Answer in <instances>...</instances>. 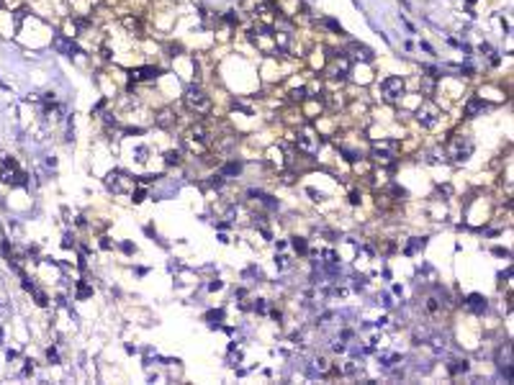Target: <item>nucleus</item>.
Wrapping results in <instances>:
<instances>
[{
  "instance_id": "f257e3e1",
  "label": "nucleus",
  "mask_w": 514,
  "mask_h": 385,
  "mask_svg": "<svg viewBox=\"0 0 514 385\" xmlns=\"http://www.w3.org/2000/svg\"><path fill=\"white\" fill-rule=\"evenodd\" d=\"M186 105H188L191 111H196V113H209V111H211V98H209L201 88L191 85V88L186 90Z\"/></svg>"
},
{
  "instance_id": "f03ea898",
  "label": "nucleus",
  "mask_w": 514,
  "mask_h": 385,
  "mask_svg": "<svg viewBox=\"0 0 514 385\" xmlns=\"http://www.w3.org/2000/svg\"><path fill=\"white\" fill-rule=\"evenodd\" d=\"M0 180L8 182V185H26V175H24V172L16 167V162L8 159V157L0 159Z\"/></svg>"
},
{
  "instance_id": "7ed1b4c3",
  "label": "nucleus",
  "mask_w": 514,
  "mask_h": 385,
  "mask_svg": "<svg viewBox=\"0 0 514 385\" xmlns=\"http://www.w3.org/2000/svg\"><path fill=\"white\" fill-rule=\"evenodd\" d=\"M437 121H440V108L435 103H424L419 108V123L427 126V129H432V126H437Z\"/></svg>"
},
{
  "instance_id": "20e7f679",
  "label": "nucleus",
  "mask_w": 514,
  "mask_h": 385,
  "mask_svg": "<svg viewBox=\"0 0 514 385\" xmlns=\"http://www.w3.org/2000/svg\"><path fill=\"white\" fill-rule=\"evenodd\" d=\"M381 90H383V95H386L388 100H394V98L404 95V80H401V77H386V80L381 82Z\"/></svg>"
},
{
  "instance_id": "39448f33",
  "label": "nucleus",
  "mask_w": 514,
  "mask_h": 385,
  "mask_svg": "<svg viewBox=\"0 0 514 385\" xmlns=\"http://www.w3.org/2000/svg\"><path fill=\"white\" fill-rule=\"evenodd\" d=\"M470 152H473V141H470V139H463V136H458V139L453 141V152H450V154H453V159H458V162H460V159H468V157H470Z\"/></svg>"
},
{
  "instance_id": "423d86ee",
  "label": "nucleus",
  "mask_w": 514,
  "mask_h": 385,
  "mask_svg": "<svg viewBox=\"0 0 514 385\" xmlns=\"http://www.w3.org/2000/svg\"><path fill=\"white\" fill-rule=\"evenodd\" d=\"M131 182H134V180H131L126 172H111V175H108V180H106V185H108L113 193H124V190H126Z\"/></svg>"
},
{
  "instance_id": "0eeeda50",
  "label": "nucleus",
  "mask_w": 514,
  "mask_h": 385,
  "mask_svg": "<svg viewBox=\"0 0 514 385\" xmlns=\"http://www.w3.org/2000/svg\"><path fill=\"white\" fill-rule=\"evenodd\" d=\"M157 75H159L157 67H139V70L131 72V80H134V82H144V80H154Z\"/></svg>"
},
{
  "instance_id": "6e6552de",
  "label": "nucleus",
  "mask_w": 514,
  "mask_h": 385,
  "mask_svg": "<svg viewBox=\"0 0 514 385\" xmlns=\"http://www.w3.org/2000/svg\"><path fill=\"white\" fill-rule=\"evenodd\" d=\"M465 306H468L473 313H483V311H486V298H483V295H478V293H473V295H468Z\"/></svg>"
},
{
  "instance_id": "1a4fd4ad",
  "label": "nucleus",
  "mask_w": 514,
  "mask_h": 385,
  "mask_svg": "<svg viewBox=\"0 0 514 385\" xmlns=\"http://www.w3.org/2000/svg\"><path fill=\"white\" fill-rule=\"evenodd\" d=\"M353 52H355L358 59H363V62H373V49H371V47H365V44H355Z\"/></svg>"
},
{
  "instance_id": "9d476101",
  "label": "nucleus",
  "mask_w": 514,
  "mask_h": 385,
  "mask_svg": "<svg viewBox=\"0 0 514 385\" xmlns=\"http://www.w3.org/2000/svg\"><path fill=\"white\" fill-rule=\"evenodd\" d=\"M483 108H486V103L476 98V100H470V103L465 105V116H468V118H473V116H476L478 111H483Z\"/></svg>"
},
{
  "instance_id": "9b49d317",
  "label": "nucleus",
  "mask_w": 514,
  "mask_h": 385,
  "mask_svg": "<svg viewBox=\"0 0 514 385\" xmlns=\"http://www.w3.org/2000/svg\"><path fill=\"white\" fill-rule=\"evenodd\" d=\"M175 121V116H173V111H162L159 116H157V126L159 129H167L170 123H173Z\"/></svg>"
},
{
  "instance_id": "f8f14e48",
  "label": "nucleus",
  "mask_w": 514,
  "mask_h": 385,
  "mask_svg": "<svg viewBox=\"0 0 514 385\" xmlns=\"http://www.w3.org/2000/svg\"><path fill=\"white\" fill-rule=\"evenodd\" d=\"M468 359H455V365H450V372L453 375H460V372H468Z\"/></svg>"
},
{
  "instance_id": "ddd939ff",
  "label": "nucleus",
  "mask_w": 514,
  "mask_h": 385,
  "mask_svg": "<svg viewBox=\"0 0 514 385\" xmlns=\"http://www.w3.org/2000/svg\"><path fill=\"white\" fill-rule=\"evenodd\" d=\"M165 164H167V167L180 164V152H167V154H165Z\"/></svg>"
},
{
  "instance_id": "4468645a",
  "label": "nucleus",
  "mask_w": 514,
  "mask_h": 385,
  "mask_svg": "<svg viewBox=\"0 0 514 385\" xmlns=\"http://www.w3.org/2000/svg\"><path fill=\"white\" fill-rule=\"evenodd\" d=\"M239 172H242V164H239V162H232V164H227V167L221 169V175H229V177H232V175H239Z\"/></svg>"
},
{
  "instance_id": "2eb2a0df",
  "label": "nucleus",
  "mask_w": 514,
  "mask_h": 385,
  "mask_svg": "<svg viewBox=\"0 0 514 385\" xmlns=\"http://www.w3.org/2000/svg\"><path fill=\"white\" fill-rule=\"evenodd\" d=\"M298 146H303V149H309V152H311V149H314L311 134H301V136H298Z\"/></svg>"
},
{
  "instance_id": "dca6fc26",
  "label": "nucleus",
  "mask_w": 514,
  "mask_h": 385,
  "mask_svg": "<svg viewBox=\"0 0 514 385\" xmlns=\"http://www.w3.org/2000/svg\"><path fill=\"white\" fill-rule=\"evenodd\" d=\"M293 249H296V252H301V254H303V252H306V249H309V244H306V239H301V237H293Z\"/></svg>"
},
{
  "instance_id": "f3484780",
  "label": "nucleus",
  "mask_w": 514,
  "mask_h": 385,
  "mask_svg": "<svg viewBox=\"0 0 514 385\" xmlns=\"http://www.w3.org/2000/svg\"><path fill=\"white\" fill-rule=\"evenodd\" d=\"M419 247H424V239H414V242H412V244L406 247V254H414V252H417Z\"/></svg>"
},
{
  "instance_id": "a211bd4d",
  "label": "nucleus",
  "mask_w": 514,
  "mask_h": 385,
  "mask_svg": "<svg viewBox=\"0 0 514 385\" xmlns=\"http://www.w3.org/2000/svg\"><path fill=\"white\" fill-rule=\"evenodd\" d=\"M90 293H93V290H90L88 285H80V288H77V298H80V301H83V298H88Z\"/></svg>"
},
{
  "instance_id": "6ab92c4d",
  "label": "nucleus",
  "mask_w": 514,
  "mask_h": 385,
  "mask_svg": "<svg viewBox=\"0 0 514 385\" xmlns=\"http://www.w3.org/2000/svg\"><path fill=\"white\" fill-rule=\"evenodd\" d=\"M47 357H49V362H54V365L59 362V352H57V349H52V347L47 349Z\"/></svg>"
},
{
  "instance_id": "aec40b11",
  "label": "nucleus",
  "mask_w": 514,
  "mask_h": 385,
  "mask_svg": "<svg viewBox=\"0 0 514 385\" xmlns=\"http://www.w3.org/2000/svg\"><path fill=\"white\" fill-rule=\"evenodd\" d=\"M324 24H326V26H329V29H332V31H337V34H342V26H339V24H337V21H332V18H326V21H324Z\"/></svg>"
},
{
  "instance_id": "412c9836",
  "label": "nucleus",
  "mask_w": 514,
  "mask_h": 385,
  "mask_svg": "<svg viewBox=\"0 0 514 385\" xmlns=\"http://www.w3.org/2000/svg\"><path fill=\"white\" fill-rule=\"evenodd\" d=\"M136 159H139V162L147 159V146H139V149H136Z\"/></svg>"
},
{
  "instance_id": "4be33fe9",
  "label": "nucleus",
  "mask_w": 514,
  "mask_h": 385,
  "mask_svg": "<svg viewBox=\"0 0 514 385\" xmlns=\"http://www.w3.org/2000/svg\"><path fill=\"white\" fill-rule=\"evenodd\" d=\"M422 88H424V93H432V90H435V82H432V80H424Z\"/></svg>"
},
{
  "instance_id": "5701e85b",
  "label": "nucleus",
  "mask_w": 514,
  "mask_h": 385,
  "mask_svg": "<svg viewBox=\"0 0 514 385\" xmlns=\"http://www.w3.org/2000/svg\"><path fill=\"white\" fill-rule=\"evenodd\" d=\"M144 196H147V193H144V190H136V193H134V203L144 201Z\"/></svg>"
},
{
  "instance_id": "b1692460",
  "label": "nucleus",
  "mask_w": 514,
  "mask_h": 385,
  "mask_svg": "<svg viewBox=\"0 0 514 385\" xmlns=\"http://www.w3.org/2000/svg\"><path fill=\"white\" fill-rule=\"evenodd\" d=\"M275 265H278V267L283 270V267L288 265V257H275Z\"/></svg>"
},
{
  "instance_id": "393cba45",
  "label": "nucleus",
  "mask_w": 514,
  "mask_h": 385,
  "mask_svg": "<svg viewBox=\"0 0 514 385\" xmlns=\"http://www.w3.org/2000/svg\"><path fill=\"white\" fill-rule=\"evenodd\" d=\"M427 308H429V311H437L440 306H437V301H435V298H429V301H427Z\"/></svg>"
},
{
  "instance_id": "a878e982",
  "label": "nucleus",
  "mask_w": 514,
  "mask_h": 385,
  "mask_svg": "<svg viewBox=\"0 0 514 385\" xmlns=\"http://www.w3.org/2000/svg\"><path fill=\"white\" fill-rule=\"evenodd\" d=\"M221 285H224V283H221V280H214V283H211V285H209V288H211V290H221Z\"/></svg>"
},
{
  "instance_id": "bb28decb",
  "label": "nucleus",
  "mask_w": 514,
  "mask_h": 385,
  "mask_svg": "<svg viewBox=\"0 0 514 385\" xmlns=\"http://www.w3.org/2000/svg\"><path fill=\"white\" fill-rule=\"evenodd\" d=\"M309 196H311V198H314V201H321V196H319V193H316V190H314V187H309Z\"/></svg>"
},
{
  "instance_id": "cd10ccee",
  "label": "nucleus",
  "mask_w": 514,
  "mask_h": 385,
  "mask_svg": "<svg viewBox=\"0 0 514 385\" xmlns=\"http://www.w3.org/2000/svg\"><path fill=\"white\" fill-rule=\"evenodd\" d=\"M350 203H353V206H358V203H360V196H358V193H353V196H350Z\"/></svg>"
},
{
  "instance_id": "c85d7f7f",
  "label": "nucleus",
  "mask_w": 514,
  "mask_h": 385,
  "mask_svg": "<svg viewBox=\"0 0 514 385\" xmlns=\"http://www.w3.org/2000/svg\"><path fill=\"white\" fill-rule=\"evenodd\" d=\"M255 311H260V313H265V303H262V301H257V303H255Z\"/></svg>"
},
{
  "instance_id": "c756f323",
  "label": "nucleus",
  "mask_w": 514,
  "mask_h": 385,
  "mask_svg": "<svg viewBox=\"0 0 514 385\" xmlns=\"http://www.w3.org/2000/svg\"><path fill=\"white\" fill-rule=\"evenodd\" d=\"M0 339H3V331H0Z\"/></svg>"
}]
</instances>
